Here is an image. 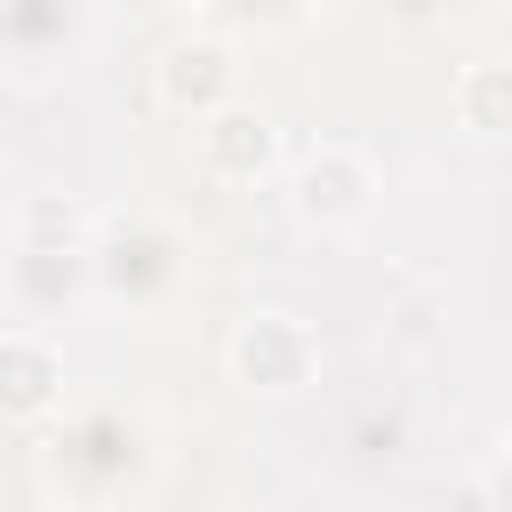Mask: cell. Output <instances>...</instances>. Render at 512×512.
I'll use <instances>...</instances> for the list:
<instances>
[{
	"instance_id": "3957f363",
	"label": "cell",
	"mask_w": 512,
	"mask_h": 512,
	"mask_svg": "<svg viewBox=\"0 0 512 512\" xmlns=\"http://www.w3.org/2000/svg\"><path fill=\"white\" fill-rule=\"evenodd\" d=\"M224 368L248 392H304L312 368H320V336L296 312H248L232 328V344H224Z\"/></svg>"
},
{
	"instance_id": "8fae6325",
	"label": "cell",
	"mask_w": 512,
	"mask_h": 512,
	"mask_svg": "<svg viewBox=\"0 0 512 512\" xmlns=\"http://www.w3.org/2000/svg\"><path fill=\"white\" fill-rule=\"evenodd\" d=\"M312 16H344V8H360V0H304Z\"/></svg>"
},
{
	"instance_id": "9c48e42d",
	"label": "cell",
	"mask_w": 512,
	"mask_h": 512,
	"mask_svg": "<svg viewBox=\"0 0 512 512\" xmlns=\"http://www.w3.org/2000/svg\"><path fill=\"white\" fill-rule=\"evenodd\" d=\"M456 120L472 136H512V56H480L456 80Z\"/></svg>"
},
{
	"instance_id": "8992f818",
	"label": "cell",
	"mask_w": 512,
	"mask_h": 512,
	"mask_svg": "<svg viewBox=\"0 0 512 512\" xmlns=\"http://www.w3.org/2000/svg\"><path fill=\"white\" fill-rule=\"evenodd\" d=\"M240 96V56H232V40H216V32H192V40H176L168 56H160V104L168 112H216V104H232Z\"/></svg>"
},
{
	"instance_id": "6da1fadb",
	"label": "cell",
	"mask_w": 512,
	"mask_h": 512,
	"mask_svg": "<svg viewBox=\"0 0 512 512\" xmlns=\"http://www.w3.org/2000/svg\"><path fill=\"white\" fill-rule=\"evenodd\" d=\"M48 472H56V488H72V496H128L144 472H152V432H144V416H128V408H88L72 432H56V448H48Z\"/></svg>"
},
{
	"instance_id": "277c9868",
	"label": "cell",
	"mask_w": 512,
	"mask_h": 512,
	"mask_svg": "<svg viewBox=\"0 0 512 512\" xmlns=\"http://www.w3.org/2000/svg\"><path fill=\"white\" fill-rule=\"evenodd\" d=\"M288 192H296V216L304 224H360L376 208V160L352 152V144H312L296 160Z\"/></svg>"
},
{
	"instance_id": "30bf717a",
	"label": "cell",
	"mask_w": 512,
	"mask_h": 512,
	"mask_svg": "<svg viewBox=\"0 0 512 512\" xmlns=\"http://www.w3.org/2000/svg\"><path fill=\"white\" fill-rule=\"evenodd\" d=\"M480 496H512V448H504V464H496V472L480 480Z\"/></svg>"
},
{
	"instance_id": "52a82bcc",
	"label": "cell",
	"mask_w": 512,
	"mask_h": 512,
	"mask_svg": "<svg viewBox=\"0 0 512 512\" xmlns=\"http://www.w3.org/2000/svg\"><path fill=\"white\" fill-rule=\"evenodd\" d=\"M64 400V352L48 336H0V416L40 424Z\"/></svg>"
},
{
	"instance_id": "7a4b0ae2",
	"label": "cell",
	"mask_w": 512,
	"mask_h": 512,
	"mask_svg": "<svg viewBox=\"0 0 512 512\" xmlns=\"http://www.w3.org/2000/svg\"><path fill=\"white\" fill-rule=\"evenodd\" d=\"M88 272H96V288H112V296H128V304H152V296L176 288V272H184V240H176L160 216H144V208L104 216L96 240H88Z\"/></svg>"
},
{
	"instance_id": "ba28073f",
	"label": "cell",
	"mask_w": 512,
	"mask_h": 512,
	"mask_svg": "<svg viewBox=\"0 0 512 512\" xmlns=\"http://www.w3.org/2000/svg\"><path fill=\"white\" fill-rule=\"evenodd\" d=\"M80 24H88V0H0V40H8V56H24L32 72L56 64V56H72Z\"/></svg>"
},
{
	"instance_id": "5b68a950",
	"label": "cell",
	"mask_w": 512,
	"mask_h": 512,
	"mask_svg": "<svg viewBox=\"0 0 512 512\" xmlns=\"http://www.w3.org/2000/svg\"><path fill=\"white\" fill-rule=\"evenodd\" d=\"M192 160H200V176H216V184H256V176L280 160V136H272L264 112H248V104L232 96V104H216V112L192 120Z\"/></svg>"
},
{
	"instance_id": "7c38bea8",
	"label": "cell",
	"mask_w": 512,
	"mask_h": 512,
	"mask_svg": "<svg viewBox=\"0 0 512 512\" xmlns=\"http://www.w3.org/2000/svg\"><path fill=\"white\" fill-rule=\"evenodd\" d=\"M176 8H200V0H176Z\"/></svg>"
}]
</instances>
